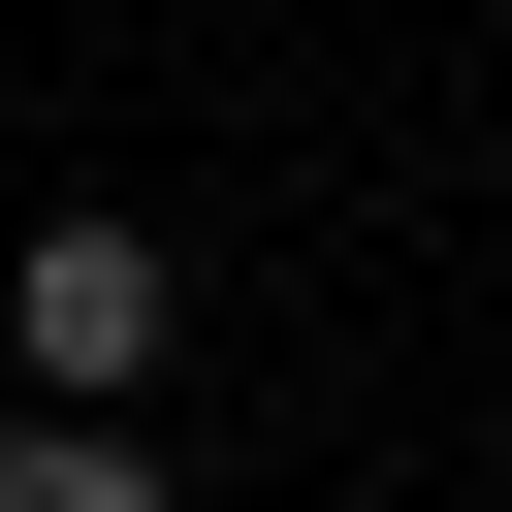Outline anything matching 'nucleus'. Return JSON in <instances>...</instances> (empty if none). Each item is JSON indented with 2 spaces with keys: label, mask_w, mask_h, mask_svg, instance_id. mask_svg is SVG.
I'll return each mask as SVG.
<instances>
[{
  "label": "nucleus",
  "mask_w": 512,
  "mask_h": 512,
  "mask_svg": "<svg viewBox=\"0 0 512 512\" xmlns=\"http://www.w3.org/2000/svg\"><path fill=\"white\" fill-rule=\"evenodd\" d=\"M0 448H32V352H0Z\"/></svg>",
  "instance_id": "7ed1b4c3"
},
{
  "label": "nucleus",
  "mask_w": 512,
  "mask_h": 512,
  "mask_svg": "<svg viewBox=\"0 0 512 512\" xmlns=\"http://www.w3.org/2000/svg\"><path fill=\"white\" fill-rule=\"evenodd\" d=\"M0 512H192V480H160V416H32V448H0Z\"/></svg>",
  "instance_id": "f03ea898"
},
{
  "label": "nucleus",
  "mask_w": 512,
  "mask_h": 512,
  "mask_svg": "<svg viewBox=\"0 0 512 512\" xmlns=\"http://www.w3.org/2000/svg\"><path fill=\"white\" fill-rule=\"evenodd\" d=\"M0 352H32V416H160V352H192V256H160L128 192H64V224L0 256Z\"/></svg>",
  "instance_id": "f257e3e1"
}]
</instances>
